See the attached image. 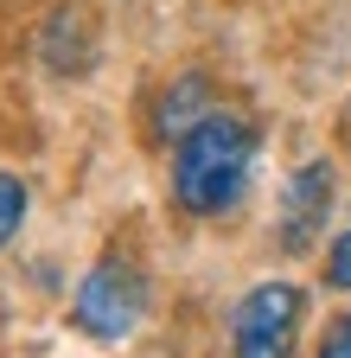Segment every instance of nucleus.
<instances>
[{"label": "nucleus", "instance_id": "1", "mask_svg": "<svg viewBox=\"0 0 351 358\" xmlns=\"http://www.w3.org/2000/svg\"><path fill=\"white\" fill-rule=\"evenodd\" d=\"M249 154H255L249 122L204 115L179 141V154H172V199H179L186 211H198V217L230 211L237 192H243V179H249Z\"/></svg>", "mask_w": 351, "mask_h": 358}, {"label": "nucleus", "instance_id": "2", "mask_svg": "<svg viewBox=\"0 0 351 358\" xmlns=\"http://www.w3.org/2000/svg\"><path fill=\"white\" fill-rule=\"evenodd\" d=\"M141 307H147V282H141V268L135 262H96L90 275L77 282V301H70V313H77V327L90 333V339H128L135 333V320H141Z\"/></svg>", "mask_w": 351, "mask_h": 358}, {"label": "nucleus", "instance_id": "3", "mask_svg": "<svg viewBox=\"0 0 351 358\" xmlns=\"http://www.w3.org/2000/svg\"><path fill=\"white\" fill-rule=\"evenodd\" d=\"M326 211H332V166L313 160L287 179V199H281V243L287 250H306L320 231H326Z\"/></svg>", "mask_w": 351, "mask_h": 358}, {"label": "nucleus", "instance_id": "4", "mask_svg": "<svg viewBox=\"0 0 351 358\" xmlns=\"http://www.w3.org/2000/svg\"><path fill=\"white\" fill-rule=\"evenodd\" d=\"M294 327H300V288H294V282H262V288H249L243 307H237V333L294 345Z\"/></svg>", "mask_w": 351, "mask_h": 358}, {"label": "nucleus", "instance_id": "5", "mask_svg": "<svg viewBox=\"0 0 351 358\" xmlns=\"http://www.w3.org/2000/svg\"><path fill=\"white\" fill-rule=\"evenodd\" d=\"M45 64L64 71V77L90 64V13H83V7H58L52 13V26H45Z\"/></svg>", "mask_w": 351, "mask_h": 358}, {"label": "nucleus", "instance_id": "6", "mask_svg": "<svg viewBox=\"0 0 351 358\" xmlns=\"http://www.w3.org/2000/svg\"><path fill=\"white\" fill-rule=\"evenodd\" d=\"M198 122H204V77H179L154 109V134L160 141H186Z\"/></svg>", "mask_w": 351, "mask_h": 358}, {"label": "nucleus", "instance_id": "7", "mask_svg": "<svg viewBox=\"0 0 351 358\" xmlns=\"http://www.w3.org/2000/svg\"><path fill=\"white\" fill-rule=\"evenodd\" d=\"M20 217H26V179H13V173H0V243H13V231H20Z\"/></svg>", "mask_w": 351, "mask_h": 358}, {"label": "nucleus", "instance_id": "8", "mask_svg": "<svg viewBox=\"0 0 351 358\" xmlns=\"http://www.w3.org/2000/svg\"><path fill=\"white\" fill-rule=\"evenodd\" d=\"M326 282L332 288H351V231L332 243V256H326Z\"/></svg>", "mask_w": 351, "mask_h": 358}, {"label": "nucleus", "instance_id": "9", "mask_svg": "<svg viewBox=\"0 0 351 358\" xmlns=\"http://www.w3.org/2000/svg\"><path fill=\"white\" fill-rule=\"evenodd\" d=\"M237 358H287L281 339H255V333H237Z\"/></svg>", "mask_w": 351, "mask_h": 358}, {"label": "nucleus", "instance_id": "10", "mask_svg": "<svg viewBox=\"0 0 351 358\" xmlns=\"http://www.w3.org/2000/svg\"><path fill=\"white\" fill-rule=\"evenodd\" d=\"M320 358H351V313L326 333V345H320Z\"/></svg>", "mask_w": 351, "mask_h": 358}]
</instances>
